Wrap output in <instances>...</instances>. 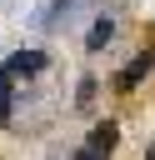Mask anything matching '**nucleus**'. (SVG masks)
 <instances>
[{"label": "nucleus", "mask_w": 155, "mask_h": 160, "mask_svg": "<svg viewBox=\"0 0 155 160\" xmlns=\"http://www.w3.org/2000/svg\"><path fill=\"white\" fill-rule=\"evenodd\" d=\"M75 160H105V150H90V145H85V150L75 155Z\"/></svg>", "instance_id": "nucleus-4"}, {"label": "nucleus", "mask_w": 155, "mask_h": 160, "mask_svg": "<svg viewBox=\"0 0 155 160\" xmlns=\"http://www.w3.org/2000/svg\"><path fill=\"white\" fill-rule=\"evenodd\" d=\"M110 35H115V20L105 15V20H95V25H90V35H85V50H105V45H110Z\"/></svg>", "instance_id": "nucleus-3"}, {"label": "nucleus", "mask_w": 155, "mask_h": 160, "mask_svg": "<svg viewBox=\"0 0 155 160\" xmlns=\"http://www.w3.org/2000/svg\"><path fill=\"white\" fill-rule=\"evenodd\" d=\"M115 140H120L115 120H100V125L90 130V140H85V145H90V150H105V155H110V150H115Z\"/></svg>", "instance_id": "nucleus-2"}, {"label": "nucleus", "mask_w": 155, "mask_h": 160, "mask_svg": "<svg viewBox=\"0 0 155 160\" xmlns=\"http://www.w3.org/2000/svg\"><path fill=\"white\" fill-rule=\"evenodd\" d=\"M150 65H155V50L145 45V50H140V55H135V60H130V65H125L120 75H115V90H135V85H140L145 75H150Z\"/></svg>", "instance_id": "nucleus-1"}, {"label": "nucleus", "mask_w": 155, "mask_h": 160, "mask_svg": "<svg viewBox=\"0 0 155 160\" xmlns=\"http://www.w3.org/2000/svg\"><path fill=\"white\" fill-rule=\"evenodd\" d=\"M145 160H155V145H150V150H145Z\"/></svg>", "instance_id": "nucleus-5"}]
</instances>
